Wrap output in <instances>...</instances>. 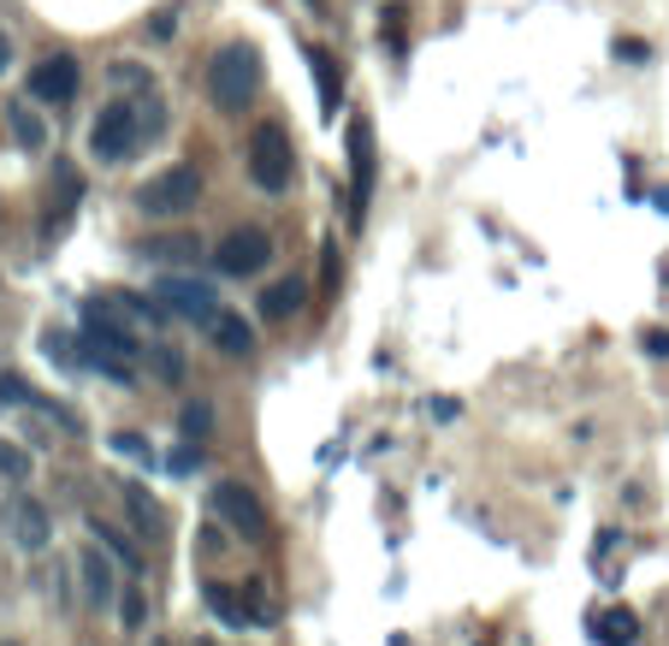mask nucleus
Returning a JSON list of instances; mask_svg holds the SVG:
<instances>
[{"instance_id": "obj_10", "label": "nucleus", "mask_w": 669, "mask_h": 646, "mask_svg": "<svg viewBox=\"0 0 669 646\" xmlns=\"http://www.w3.org/2000/svg\"><path fill=\"white\" fill-rule=\"evenodd\" d=\"M350 178H356L350 219L362 226V208H368V196H373V131H368V119H350Z\"/></svg>"}, {"instance_id": "obj_3", "label": "nucleus", "mask_w": 669, "mask_h": 646, "mask_svg": "<svg viewBox=\"0 0 669 646\" xmlns=\"http://www.w3.org/2000/svg\"><path fill=\"white\" fill-rule=\"evenodd\" d=\"M290 166H297V155H290L285 125L261 119V125L249 131V178L261 184L267 196H279V191H290Z\"/></svg>"}, {"instance_id": "obj_4", "label": "nucleus", "mask_w": 669, "mask_h": 646, "mask_svg": "<svg viewBox=\"0 0 669 646\" xmlns=\"http://www.w3.org/2000/svg\"><path fill=\"white\" fill-rule=\"evenodd\" d=\"M83 345L95 356H113V362H136V356H143V338L125 327V315H119L113 303H90V309H83Z\"/></svg>"}, {"instance_id": "obj_18", "label": "nucleus", "mask_w": 669, "mask_h": 646, "mask_svg": "<svg viewBox=\"0 0 669 646\" xmlns=\"http://www.w3.org/2000/svg\"><path fill=\"white\" fill-rule=\"evenodd\" d=\"M244 605H249V623L255 628H272V623H279V599L267 593V582H244Z\"/></svg>"}, {"instance_id": "obj_30", "label": "nucleus", "mask_w": 669, "mask_h": 646, "mask_svg": "<svg viewBox=\"0 0 669 646\" xmlns=\"http://www.w3.org/2000/svg\"><path fill=\"white\" fill-rule=\"evenodd\" d=\"M0 646H19V640H0Z\"/></svg>"}, {"instance_id": "obj_26", "label": "nucleus", "mask_w": 669, "mask_h": 646, "mask_svg": "<svg viewBox=\"0 0 669 646\" xmlns=\"http://www.w3.org/2000/svg\"><path fill=\"white\" fill-rule=\"evenodd\" d=\"M154 373H161V380H178V373H184V356L173 345H154Z\"/></svg>"}, {"instance_id": "obj_16", "label": "nucleus", "mask_w": 669, "mask_h": 646, "mask_svg": "<svg viewBox=\"0 0 669 646\" xmlns=\"http://www.w3.org/2000/svg\"><path fill=\"white\" fill-rule=\"evenodd\" d=\"M7 125H12V143H19V148H42V143H48L42 113L24 107V101H19V107H7Z\"/></svg>"}, {"instance_id": "obj_20", "label": "nucleus", "mask_w": 669, "mask_h": 646, "mask_svg": "<svg viewBox=\"0 0 669 646\" xmlns=\"http://www.w3.org/2000/svg\"><path fill=\"white\" fill-rule=\"evenodd\" d=\"M143 255H148V262H184V255H196V237H148V244H143Z\"/></svg>"}, {"instance_id": "obj_15", "label": "nucleus", "mask_w": 669, "mask_h": 646, "mask_svg": "<svg viewBox=\"0 0 669 646\" xmlns=\"http://www.w3.org/2000/svg\"><path fill=\"white\" fill-rule=\"evenodd\" d=\"M302 297H308V291H302L297 279H279V285H267V291H261V315H267V320H290V315L302 309Z\"/></svg>"}, {"instance_id": "obj_17", "label": "nucleus", "mask_w": 669, "mask_h": 646, "mask_svg": "<svg viewBox=\"0 0 669 646\" xmlns=\"http://www.w3.org/2000/svg\"><path fill=\"white\" fill-rule=\"evenodd\" d=\"M308 65H315V83H320V113L332 119V113H338V78H332V54H326V48H308Z\"/></svg>"}, {"instance_id": "obj_11", "label": "nucleus", "mask_w": 669, "mask_h": 646, "mask_svg": "<svg viewBox=\"0 0 669 646\" xmlns=\"http://www.w3.org/2000/svg\"><path fill=\"white\" fill-rule=\"evenodd\" d=\"M30 90H37V101H54V107H65V101L78 95V60L72 54H48L37 72H30Z\"/></svg>"}, {"instance_id": "obj_5", "label": "nucleus", "mask_w": 669, "mask_h": 646, "mask_svg": "<svg viewBox=\"0 0 669 646\" xmlns=\"http://www.w3.org/2000/svg\"><path fill=\"white\" fill-rule=\"evenodd\" d=\"M208 499H214V516L226 522L231 534L255 540V546H261V540H267V529H272V522H267L261 499H255V486H244V481H219V486L208 492Z\"/></svg>"}, {"instance_id": "obj_29", "label": "nucleus", "mask_w": 669, "mask_h": 646, "mask_svg": "<svg viewBox=\"0 0 669 646\" xmlns=\"http://www.w3.org/2000/svg\"><path fill=\"white\" fill-rule=\"evenodd\" d=\"M7 65H12V37L0 30V72H7Z\"/></svg>"}, {"instance_id": "obj_19", "label": "nucleus", "mask_w": 669, "mask_h": 646, "mask_svg": "<svg viewBox=\"0 0 669 646\" xmlns=\"http://www.w3.org/2000/svg\"><path fill=\"white\" fill-rule=\"evenodd\" d=\"M90 534H95V540H107V552H113V557H119V564H125V570H136V564H143V557H136V546H131V540L113 529V522L90 516Z\"/></svg>"}, {"instance_id": "obj_14", "label": "nucleus", "mask_w": 669, "mask_h": 646, "mask_svg": "<svg viewBox=\"0 0 669 646\" xmlns=\"http://www.w3.org/2000/svg\"><path fill=\"white\" fill-rule=\"evenodd\" d=\"M202 593H208V611H214V617L226 623V628H237V635H244V628H255V623H249V605H244V587H231V582H208Z\"/></svg>"}, {"instance_id": "obj_24", "label": "nucleus", "mask_w": 669, "mask_h": 646, "mask_svg": "<svg viewBox=\"0 0 669 646\" xmlns=\"http://www.w3.org/2000/svg\"><path fill=\"white\" fill-rule=\"evenodd\" d=\"M598 628H605L610 646H628V640H634V617H628V611H610V617L598 623Z\"/></svg>"}, {"instance_id": "obj_9", "label": "nucleus", "mask_w": 669, "mask_h": 646, "mask_svg": "<svg viewBox=\"0 0 669 646\" xmlns=\"http://www.w3.org/2000/svg\"><path fill=\"white\" fill-rule=\"evenodd\" d=\"M154 303H166L178 320H191V327H208V320L219 315V297H214V285H202V279H161L154 285Z\"/></svg>"}, {"instance_id": "obj_21", "label": "nucleus", "mask_w": 669, "mask_h": 646, "mask_svg": "<svg viewBox=\"0 0 669 646\" xmlns=\"http://www.w3.org/2000/svg\"><path fill=\"white\" fill-rule=\"evenodd\" d=\"M0 403H19V410H30V403H42V398L30 392V380H19V373H0Z\"/></svg>"}, {"instance_id": "obj_25", "label": "nucleus", "mask_w": 669, "mask_h": 646, "mask_svg": "<svg viewBox=\"0 0 669 646\" xmlns=\"http://www.w3.org/2000/svg\"><path fill=\"white\" fill-rule=\"evenodd\" d=\"M208 428H214V410H208V403H184V433L202 439Z\"/></svg>"}, {"instance_id": "obj_27", "label": "nucleus", "mask_w": 669, "mask_h": 646, "mask_svg": "<svg viewBox=\"0 0 669 646\" xmlns=\"http://www.w3.org/2000/svg\"><path fill=\"white\" fill-rule=\"evenodd\" d=\"M125 504H131V516H136V529H143V534H148V529H154V504L143 499V492H131V486H125Z\"/></svg>"}, {"instance_id": "obj_12", "label": "nucleus", "mask_w": 669, "mask_h": 646, "mask_svg": "<svg viewBox=\"0 0 669 646\" xmlns=\"http://www.w3.org/2000/svg\"><path fill=\"white\" fill-rule=\"evenodd\" d=\"M202 332L214 338V350H219V356H249V350H255V327H249L244 315H231V309H219Z\"/></svg>"}, {"instance_id": "obj_2", "label": "nucleus", "mask_w": 669, "mask_h": 646, "mask_svg": "<svg viewBox=\"0 0 669 646\" xmlns=\"http://www.w3.org/2000/svg\"><path fill=\"white\" fill-rule=\"evenodd\" d=\"M202 202V173L196 166H166V173H154L143 191H136V208H143L148 219H178L191 214Z\"/></svg>"}, {"instance_id": "obj_7", "label": "nucleus", "mask_w": 669, "mask_h": 646, "mask_svg": "<svg viewBox=\"0 0 669 646\" xmlns=\"http://www.w3.org/2000/svg\"><path fill=\"white\" fill-rule=\"evenodd\" d=\"M214 262H219V274H231V279H255L272 262V237L261 226L226 232V237H219V249H214Z\"/></svg>"}, {"instance_id": "obj_23", "label": "nucleus", "mask_w": 669, "mask_h": 646, "mask_svg": "<svg viewBox=\"0 0 669 646\" xmlns=\"http://www.w3.org/2000/svg\"><path fill=\"white\" fill-rule=\"evenodd\" d=\"M0 474H7V481H24L30 474V457L12 445V439H0Z\"/></svg>"}, {"instance_id": "obj_22", "label": "nucleus", "mask_w": 669, "mask_h": 646, "mask_svg": "<svg viewBox=\"0 0 669 646\" xmlns=\"http://www.w3.org/2000/svg\"><path fill=\"white\" fill-rule=\"evenodd\" d=\"M113 451L131 457V463H154V445H148L143 433H113Z\"/></svg>"}, {"instance_id": "obj_28", "label": "nucleus", "mask_w": 669, "mask_h": 646, "mask_svg": "<svg viewBox=\"0 0 669 646\" xmlns=\"http://www.w3.org/2000/svg\"><path fill=\"white\" fill-rule=\"evenodd\" d=\"M143 617H148L143 593H136V587H125V623H131V628H143Z\"/></svg>"}, {"instance_id": "obj_6", "label": "nucleus", "mask_w": 669, "mask_h": 646, "mask_svg": "<svg viewBox=\"0 0 669 646\" xmlns=\"http://www.w3.org/2000/svg\"><path fill=\"white\" fill-rule=\"evenodd\" d=\"M136 143H143V131H136V107H125V101L101 107L95 131H90V155H95L101 166H119V161H131Z\"/></svg>"}, {"instance_id": "obj_8", "label": "nucleus", "mask_w": 669, "mask_h": 646, "mask_svg": "<svg viewBox=\"0 0 669 646\" xmlns=\"http://www.w3.org/2000/svg\"><path fill=\"white\" fill-rule=\"evenodd\" d=\"M7 534L19 540V552H42L54 540V516H48V504L37 492H12L7 499Z\"/></svg>"}, {"instance_id": "obj_1", "label": "nucleus", "mask_w": 669, "mask_h": 646, "mask_svg": "<svg viewBox=\"0 0 669 646\" xmlns=\"http://www.w3.org/2000/svg\"><path fill=\"white\" fill-rule=\"evenodd\" d=\"M255 83H261V54L249 42H226L219 54L208 60V101L219 113H244L255 101Z\"/></svg>"}, {"instance_id": "obj_13", "label": "nucleus", "mask_w": 669, "mask_h": 646, "mask_svg": "<svg viewBox=\"0 0 669 646\" xmlns=\"http://www.w3.org/2000/svg\"><path fill=\"white\" fill-rule=\"evenodd\" d=\"M83 599H90L95 611H107L119 599V570L101 552H83Z\"/></svg>"}]
</instances>
